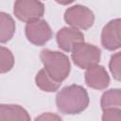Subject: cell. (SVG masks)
Segmentation results:
<instances>
[{
  "instance_id": "obj_1",
  "label": "cell",
  "mask_w": 121,
  "mask_h": 121,
  "mask_svg": "<svg viewBox=\"0 0 121 121\" xmlns=\"http://www.w3.org/2000/svg\"><path fill=\"white\" fill-rule=\"evenodd\" d=\"M58 110L64 114H78L89 105L87 91L79 85H69L62 88L56 95Z\"/></svg>"
},
{
  "instance_id": "obj_2",
  "label": "cell",
  "mask_w": 121,
  "mask_h": 121,
  "mask_svg": "<svg viewBox=\"0 0 121 121\" xmlns=\"http://www.w3.org/2000/svg\"><path fill=\"white\" fill-rule=\"evenodd\" d=\"M40 59L44 66V70L56 81L61 83L69 76L71 64L65 54L43 49L40 54Z\"/></svg>"
},
{
  "instance_id": "obj_3",
  "label": "cell",
  "mask_w": 121,
  "mask_h": 121,
  "mask_svg": "<svg viewBox=\"0 0 121 121\" xmlns=\"http://www.w3.org/2000/svg\"><path fill=\"white\" fill-rule=\"evenodd\" d=\"M71 52L74 63L81 69H88L97 64L100 60V49L94 44L84 42L77 44Z\"/></svg>"
},
{
  "instance_id": "obj_4",
  "label": "cell",
  "mask_w": 121,
  "mask_h": 121,
  "mask_svg": "<svg viewBox=\"0 0 121 121\" xmlns=\"http://www.w3.org/2000/svg\"><path fill=\"white\" fill-rule=\"evenodd\" d=\"M14 15L23 22L39 20L44 13V6L39 0H15Z\"/></svg>"
},
{
  "instance_id": "obj_5",
  "label": "cell",
  "mask_w": 121,
  "mask_h": 121,
  "mask_svg": "<svg viewBox=\"0 0 121 121\" xmlns=\"http://www.w3.org/2000/svg\"><path fill=\"white\" fill-rule=\"evenodd\" d=\"M64 20L69 26L85 30L93 26L95 22V15L87 7L76 5L66 9L64 13Z\"/></svg>"
},
{
  "instance_id": "obj_6",
  "label": "cell",
  "mask_w": 121,
  "mask_h": 121,
  "mask_svg": "<svg viewBox=\"0 0 121 121\" xmlns=\"http://www.w3.org/2000/svg\"><path fill=\"white\" fill-rule=\"evenodd\" d=\"M26 36L31 43L41 46L52 38V30L46 21L39 19L26 23Z\"/></svg>"
},
{
  "instance_id": "obj_7",
  "label": "cell",
  "mask_w": 121,
  "mask_h": 121,
  "mask_svg": "<svg viewBox=\"0 0 121 121\" xmlns=\"http://www.w3.org/2000/svg\"><path fill=\"white\" fill-rule=\"evenodd\" d=\"M101 43L110 51L121 47V18L110 21L102 29Z\"/></svg>"
},
{
  "instance_id": "obj_8",
  "label": "cell",
  "mask_w": 121,
  "mask_h": 121,
  "mask_svg": "<svg viewBox=\"0 0 121 121\" xmlns=\"http://www.w3.org/2000/svg\"><path fill=\"white\" fill-rule=\"evenodd\" d=\"M82 42H84V36L76 27H62L57 33L58 45L65 52L72 51L77 44Z\"/></svg>"
},
{
  "instance_id": "obj_9",
  "label": "cell",
  "mask_w": 121,
  "mask_h": 121,
  "mask_svg": "<svg viewBox=\"0 0 121 121\" xmlns=\"http://www.w3.org/2000/svg\"><path fill=\"white\" fill-rule=\"evenodd\" d=\"M85 82L90 88L104 90L110 84V77L103 66L95 64L86 69Z\"/></svg>"
},
{
  "instance_id": "obj_10",
  "label": "cell",
  "mask_w": 121,
  "mask_h": 121,
  "mask_svg": "<svg viewBox=\"0 0 121 121\" xmlns=\"http://www.w3.org/2000/svg\"><path fill=\"white\" fill-rule=\"evenodd\" d=\"M6 120H30V116L27 112L19 105H6L0 106V121Z\"/></svg>"
},
{
  "instance_id": "obj_11",
  "label": "cell",
  "mask_w": 121,
  "mask_h": 121,
  "mask_svg": "<svg viewBox=\"0 0 121 121\" xmlns=\"http://www.w3.org/2000/svg\"><path fill=\"white\" fill-rule=\"evenodd\" d=\"M15 32V23L10 15L0 13V42L2 43L9 41Z\"/></svg>"
},
{
  "instance_id": "obj_12",
  "label": "cell",
  "mask_w": 121,
  "mask_h": 121,
  "mask_svg": "<svg viewBox=\"0 0 121 121\" xmlns=\"http://www.w3.org/2000/svg\"><path fill=\"white\" fill-rule=\"evenodd\" d=\"M35 82L36 85L44 92H55L60 86V83L53 79L44 69L38 72L35 78Z\"/></svg>"
},
{
  "instance_id": "obj_13",
  "label": "cell",
  "mask_w": 121,
  "mask_h": 121,
  "mask_svg": "<svg viewBox=\"0 0 121 121\" xmlns=\"http://www.w3.org/2000/svg\"><path fill=\"white\" fill-rule=\"evenodd\" d=\"M102 110L108 108L121 109V89H111L106 91L100 100Z\"/></svg>"
},
{
  "instance_id": "obj_14",
  "label": "cell",
  "mask_w": 121,
  "mask_h": 121,
  "mask_svg": "<svg viewBox=\"0 0 121 121\" xmlns=\"http://www.w3.org/2000/svg\"><path fill=\"white\" fill-rule=\"evenodd\" d=\"M14 64V59L11 51L4 46L0 49V71L1 73L9 72Z\"/></svg>"
},
{
  "instance_id": "obj_15",
  "label": "cell",
  "mask_w": 121,
  "mask_h": 121,
  "mask_svg": "<svg viewBox=\"0 0 121 121\" xmlns=\"http://www.w3.org/2000/svg\"><path fill=\"white\" fill-rule=\"evenodd\" d=\"M109 67L113 78L116 80H121V51L113 54L111 57Z\"/></svg>"
},
{
  "instance_id": "obj_16",
  "label": "cell",
  "mask_w": 121,
  "mask_h": 121,
  "mask_svg": "<svg viewBox=\"0 0 121 121\" xmlns=\"http://www.w3.org/2000/svg\"><path fill=\"white\" fill-rule=\"evenodd\" d=\"M103 121H121V109L118 108H108L103 110L102 114Z\"/></svg>"
},
{
  "instance_id": "obj_17",
  "label": "cell",
  "mask_w": 121,
  "mask_h": 121,
  "mask_svg": "<svg viewBox=\"0 0 121 121\" xmlns=\"http://www.w3.org/2000/svg\"><path fill=\"white\" fill-rule=\"evenodd\" d=\"M40 120V119H60V117H58V116H56V115H51L50 113H46V114H43L42 116H40V117H37L36 118V120Z\"/></svg>"
},
{
  "instance_id": "obj_18",
  "label": "cell",
  "mask_w": 121,
  "mask_h": 121,
  "mask_svg": "<svg viewBox=\"0 0 121 121\" xmlns=\"http://www.w3.org/2000/svg\"><path fill=\"white\" fill-rule=\"evenodd\" d=\"M55 1L60 5H69L74 2V0H55Z\"/></svg>"
}]
</instances>
